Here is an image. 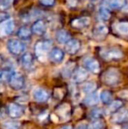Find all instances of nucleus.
<instances>
[{
  "label": "nucleus",
  "instance_id": "aec40b11",
  "mask_svg": "<svg viewBox=\"0 0 128 129\" xmlns=\"http://www.w3.org/2000/svg\"><path fill=\"white\" fill-rule=\"evenodd\" d=\"M55 39L61 44H65L68 41L71 39V36L68 32L65 30H58L55 34Z\"/></svg>",
  "mask_w": 128,
  "mask_h": 129
},
{
  "label": "nucleus",
  "instance_id": "20e7f679",
  "mask_svg": "<svg viewBox=\"0 0 128 129\" xmlns=\"http://www.w3.org/2000/svg\"><path fill=\"white\" fill-rule=\"evenodd\" d=\"M54 113H55V117H57V119L60 121L68 120L71 117V106L68 103H62L57 105V107L55 109Z\"/></svg>",
  "mask_w": 128,
  "mask_h": 129
},
{
  "label": "nucleus",
  "instance_id": "9b49d317",
  "mask_svg": "<svg viewBox=\"0 0 128 129\" xmlns=\"http://www.w3.org/2000/svg\"><path fill=\"white\" fill-rule=\"evenodd\" d=\"M49 93L44 88L41 87H37L32 91V98L38 103H45L49 99Z\"/></svg>",
  "mask_w": 128,
  "mask_h": 129
},
{
  "label": "nucleus",
  "instance_id": "7c9ffc66",
  "mask_svg": "<svg viewBox=\"0 0 128 129\" xmlns=\"http://www.w3.org/2000/svg\"><path fill=\"white\" fill-rule=\"evenodd\" d=\"M125 5L124 0H111L110 3V6L115 9H120Z\"/></svg>",
  "mask_w": 128,
  "mask_h": 129
},
{
  "label": "nucleus",
  "instance_id": "1a4fd4ad",
  "mask_svg": "<svg viewBox=\"0 0 128 129\" xmlns=\"http://www.w3.org/2000/svg\"><path fill=\"white\" fill-rule=\"evenodd\" d=\"M89 77L88 70L83 68H77L73 71L71 75V79L74 83H82Z\"/></svg>",
  "mask_w": 128,
  "mask_h": 129
},
{
  "label": "nucleus",
  "instance_id": "72a5a7b5",
  "mask_svg": "<svg viewBox=\"0 0 128 129\" xmlns=\"http://www.w3.org/2000/svg\"><path fill=\"white\" fill-rule=\"evenodd\" d=\"M10 18V16L8 15V14L6 13H0V22H2V21L5 20V19H9Z\"/></svg>",
  "mask_w": 128,
  "mask_h": 129
},
{
  "label": "nucleus",
  "instance_id": "c9c22d12",
  "mask_svg": "<svg viewBox=\"0 0 128 129\" xmlns=\"http://www.w3.org/2000/svg\"><path fill=\"white\" fill-rule=\"evenodd\" d=\"M67 2L69 6H75L77 3V0H67Z\"/></svg>",
  "mask_w": 128,
  "mask_h": 129
},
{
  "label": "nucleus",
  "instance_id": "5701e85b",
  "mask_svg": "<svg viewBox=\"0 0 128 129\" xmlns=\"http://www.w3.org/2000/svg\"><path fill=\"white\" fill-rule=\"evenodd\" d=\"M115 30L119 35L128 36V22L123 21V22L117 23L115 25Z\"/></svg>",
  "mask_w": 128,
  "mask_h": 129
},
{
  "label": "nucleus",
  "instance_id": "a878e982",
  "mask_svg": "<svg viewBox=\"0 0 128 129\" xmlns=\"http://www.w3.org/2000/svg\"><path fill=\"white\" fill-rule=\"evenodd\" d=\"M123 100L121 99H115V100H112L111 103L108 105V112L110 113H113V112H117L118 110H119L120 108L123 107Z\"/></svg>",
  "mask_w": 128,
  "mask_h": 129
},
{
  "label": "nucleus",
  "instance_id": "c85d7f7f",
  "mask_svg": "<svg viewBox=\"0 0 128 129\" xmlns=\"http://www.w3.org/2000/svg\"><path fill=\"white\" fill-rule=\"evenodd\" d=\"M91 129H104V121L102 119V118L92 120Z\"/></svg>",
  "mask_w": 128,
  "mask_h": 129
},
{
  "label": "nucleus",
  "instance_id": "473e14b6",
  "mask_svg": "<svg viewBox=\"0 0 128 129\" xmlns=\"http://www.w3.org/2000/svg\"><path fill=\"white\" fill-rule=\"evenodd\" d=\"M39 2L41 5H45V6H52L55 3V0H39Z\"/></svg>",
  "mask_w": 128,
  "mask_h": 129
},
{
  "label": "nucleus",
  "instance_id": "bb28decb",
  "mask_svg": "<svg viewBox=\"0 0 128 129\" xmlns=\"http://www.w3.org/2000/svg\"><path fill=\"white\" fill-rule=\"evenodd\" d=\"M103 116H104V110L101 108H93L89 112V118L91 120L101 119Z\"/></svg>",
  "mask_w": 128,
  "mask_h": 129
},
{
  "label": "nucleus",
  "instance_id": "39448f33",
  "mask_svg": "<svg viewBox=\"0 0 128 129\" xmlns=\"http://www.w3.org/2000/svg\"><path fill=\"white\" fill-rule=\"evenodd\" d=\"M7 48L11 54H14V55H19L25 52L26 46L19 40L10 39L7 41Z\"/></svg>",
  "mask_w": 128,
  "mask_h": 129
},
{
  "label": "nucleus",
  "instance_id": "4be33fe9",
  "mask_svg": "<svg viewBox=\"0 0 128 129\" xmlns=\"http://www.w3.org/2000/svg\"><path fill=\"white\" fill-rule=\"evenodd\" d=\"M97 83L93 81L85 82L82 85V90L85 94H90V93H92V92H95L97 90Z\"/></svg>",
  "mask_w": 128,
  "mask_h": 129
},
{
  "label": "nucleus",
  "instance_id": "c756f323",
  "mask_svg": "<svg viewBox=\"0 0 128 129\" xmlns=\"http://www.w3.org/2000/svg\"><path fill=\"white\" fill-rule=\"evenodd\" d=\"M65 96V90L62 88H55L53 92V97L55 99H58V100H61L62 99H63Z\"/></svg>",
  "mask_w": 128,
  "mask_h": 129
},
{
  "label": "nucleus",
  "instance_id": "cd10ccee",
  "mask_svg": "<svg viewBox=\"0 0 128 129\" xmlns=\"http://www.w3.org/2000/svg\"><path fill=\"white\" fill-rule=\"evenodd\" d=\"M20 123L15 120H7L2 124L3 129H19Z\"/></svg>",
  "mask_w": 128,
  "mask_h": 129
},
{
  "label": "nucleus",
  "instance_id": "2f4dec72",
  "mask_svg": "<svg viewBox=\"0 0 128 129\" xmlns=\"http://www.w3.org/2000/svg\"><path fill=\"white\" fill-rule=\"evenodd\" d=\"M12 0H0V8L8 9L12 5Z\"/></svg>",
  "mask_w": 128,
  "mask_h": 129
},
{
  "label": "nucleus",
  "instance_id": "f704fd0d",
  "mask_svg": "<svg viewBox=\"0 0 128 129\" xmlns=\"http://www.w3.org/2000/svg\"><path fill=\"white\" fill-rule=\"evenodd\" d=\"M75 129H91V126L86 124H81L79 126H77V127Z\"/></svg>",
  "mask_w": 128,
  "mask_h": 129
},
{
  "label": "nucleus",
  "instance_id": "7ed1b4c3",
  "mask_svg": "<svg viewBox=\"0 0 128 129\" xmlns=\"http://www.w3.org/2000/svg\"><path fill=\"white\" fill-rule=\"evenodd\" d=\"M100 56L105 61H118L123 58L124 54L119 48H114V47H108L104 48L99 52Z\"/></svg>",
  "mask_w": 128,
  "mask_h": 129
},
{
  "label": "nucleus",
  "instance_id": "9d476101",
  "mask_svg": "<svg viewBox=\"0 0 128 129\" xmlns=\"http://www.w3.org/2000/svg\"><path fill=\"white\" fill-rule=\"evenodd\" d=\"M14 20L11 18L0 22V36L5 37L8 36L13 32L14 30Z\"/></svg>",
  "mask_w": 128,
  "mask_h": 129
},
{
  "label": "nucleus",
  "instance_id": "2eb2a0df",
  "mask_svg": "<svg viewBox=\"0 0 128 129\" xmlns=\"http://www.w3.org/2000/svg\"><path fill=\"white\" fill-rule=\"evenodd\" d=\"M32 33H33L36 35L41 36L46 33L47 30V25L43 19H38L32 24Z\"/></svg>",
  "mask_w": 128,
  "mask_h": 129
},
{
  "label": "nucleus",
  "instance_id": "4468645a",
  "mask_svg": "<svg viewBox=\"0 0 128 129\" xmlns=\"http://www.w3.org/2000/svg\"><path fill=\"white\" fill-rule=\"evenodd\" d=\"M80 41L76 39H70L65 43V50L68 54L74 55L80 49Z\"/></svg>",
  "mask_w": 128,
  "mask_h": 129
},
{
  "label": "nucleus",
  "instance_id": "393cba45",
  "mask_svg": "<svg viewBox=\"0 0 128 129\" xmlns=\"http://www.w3.org/2000/svg\"><path fill=\"white\" fill-rule=\"evenodd\" d=\"M111 16V12L110 8H108L105 5H101L98 9V17L100 18V19L104 21H106L108 19H110Z\"/></svg>",
  "mask_w": 128,
  "mask_h": 129
},
{
  "label": "nucleus",
  "instance_id": "dca6fc26",
  "mask_svg": "<svg viewBox=\"0 0 128 129\" xmlns=\"http://www.w3.org/2000/svg\"><path fill=\"white\" fill-rule=\"evenodd\" d=\"M98 102H99V96L95 91L92 92V93L87 94V96L82 100V105L87 107H93L98 105Z\"/></svg>",
  "mask_w": 128,
  "mask_h": 129
},
{
  "label": "nucleus",
  "instance_id": "0eeeda50",
  "mask_svg": "<svg viewBox=\"0 0 128 129\" xmlns=\"http://www.w3.org/2000/svg\"><path fill=\"white\" fill-rule=\"evenodd\" d=\"M111 120L114 124H125L128 123V108H120L113 112Z\"/></svg>",
  "mask_w": 128,
  "mask_h": 129
},
{
  "label": "nucleus",
  "instance_id": "423d86ee",
  "mask_svg": "<svg viewBox=\"0 0 128 129\" xmlns=\"http://www.w3.org/2000/svg\"><path fill=\"white\" fill-rule=\"evenodd\" d=\"M9 86L14 90H20L25 86V78L20 73L13 72L8 80Z\"/></svg>",
  "mask_w": 128,
  "mask_h": 129
},
{
  "label": "nucleus",
  "instance_id": "6e6552de",
  "mask_svg": "<svg viewBox=\"0 0 128 129\" xmlns=\"http://www.w3.org/2000/svg\"><path fill=\"white\" fill-rule=\"evenodd\" d=\"M82 64L86 70L93 74H98L100 72V64L98 61L93 57H86L82 61Z\"/></svg>",
  "mask_w": 128,
  "mask_h": 129
},
{
  "label": "nucleus",
  "instance_id": "f03ea898",
  "mask_svg": "<svg viewBox=\"0 0 128 129\" xmlns=\"http://www.w3.org/2000/svg\"><path fill=\"white\" fill-rule=\"evenodd\" d=\"M52 44L53 42L51 40H44V41H39L36 42L34 46V52L39 61H46L50 50L52 49Z\"/></svg>",
  "mask_w": 128,
  "mask_h": 129
},
{
  "label": "nucleus",
  "instance_id": "412c9836",
  "mask_svg": "<svg viewBox=\"0 0 128 129\" xmlns=\"http://www.w3.org/2000/svg\"><path fill=\"white\" fill-rule=\"evenodd\" d=\"M112 99H113V94L109 90H102L100 92V94H99V99L104 105H109L112 101Z\"/></svg>",
  "mask_w": 128,
  "mask_h": 129
},
{
  "label": "nucleus",
  "instance_id": "ddd939ff",
  "mask_svg": "<svg viewBox=\"0 0 128 129\" xmlns=\"http://www.w3.org/2000/svg\"><path fill=\"white\" fill-rule=\"evenodd\" d=\"M48 57L52 62L55 63V64H59L63 61L64 52L59 48H54L50 50L49 54H48Z\"/></svg>",
  "mask_w": 128,
  "mask_h": 129
},
{
  "label": "nucleus",
  "instance_id": "e433bc0d",
  "mask_svg": "<svg viewBox=\"0 0 128 129\" xmlns=\"http://www.w3.org/2000/svg\"><path fill=\"white\" fill-rule=\"evenodd\" d=\"M60 129H74V128L71 125H64V126H62Z\"/></svg>",
  "mask_w": 128,
  "mask_h": 129
},
{
  "label": "nucleus",
  "instance_id": "4c0bfd02",
  "mask_svg": "<svg viewBox=\"0 0 128 129\" xmlns=\"http://www.w3.org/2000/svg\"><path fill=\"white\" fill-rule=\"evenodd\" d=\"M88 1H91V2H94V1H96V0H88Z\"/></svg>",
  "mask_w": 128,
  "mask_h": 129
},
{
  "label": "nucleus",
  "instance_id": "f8f14e48",
  "mask_svg": "<svg viewBox=\"0 0 128 129\" xmlns=\"http://www.w3.org/2000/svg\"><path fill=\"white\" fill-rule=\"evenodd\" d=\"M25 110L20 105L16 103H12L8 105V113L12 119H19L23 116Z\"/></svg>",
  "mask_w": 128,
  "mask_h": 129
},
{
  "label": "nucleus",
  "instance_id": "f3484780",
  "mask_svg": "<svg viewBox=\"0 0 128 129\" xmlns=\"http://www.w3.org/2000/svg\"><path fill=\"white\" fill-rule=\"evenodd\" d=\"M91 23V19L89 17H80L73 19L71 21V26L75 29H83L87 27Z\"/></svg>",
  "mask_w": 128,
  "mask_h": 129
},
{
  "label": "nucleus",
  "instance_id": "a211bd4d",
  "mask_svg": "<svg viewBox=\"0 0 128 129\" xmlns=\"http://www.w3.org/2000/svg\"><path fill=\"white\" fill-rule=\"evenodd\" d=\"M108 32H109L108 27L105 25L102 24V23H99L93 29V36L95 38H99V39L104 38L107 35Z\"/></svg>",
  "mask_w": 128,
  "mask_h": 129
},
{
  "label": "nucleus",
  "instance_id": "f257e3e1",
  "mask_svg": "<svg viewBox=\"0 0 128 129\" xmlns=\"http://www.w3.org/2000/svg\"><path fill=\"white\" fill-rule=\"evenodd\" d=\"M122 75L116 68H109L105 70L101 75V81L104 84L110 87L117 86L121 83Z\"/></svg>",
  "mask_w": 128,
  "mask_h": 129
},
{
  "label": "nucleus",
  "instance_id": "b1692460",
  "mask_svg": "<svg viewBox=\"0 0 128 129\" xmlns=\"http://www.w3.org/2000/svg\"><path fill=\"white\" fill-rule=\"evenodd\" d=\"M21 63H22L23 67H25L26 69L31 68L33 64V56L31 53L26 52L21 57Z\"/></svg>",
  "mask_w": 128,
  "mask_h": 129
},
{
  "label": "nucleus",
  "instance_id": "6ab92c4d",
  "mask_svg": "<svg viewBox=\"0 0 128 129\" xmlns=\"http://www.w3.org/2000/svg\"><path fill=\"white\" fill-rule=\"evenodd\" d=\"M17 35H18V37L20 40H22V41H27V40H29L30 38H31L32 30L28 26H23L18 30Z\"/></svg>",
  "mask_w": 128,
  "mask_h": 129
}]
</instances>
